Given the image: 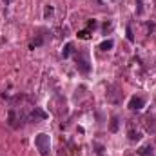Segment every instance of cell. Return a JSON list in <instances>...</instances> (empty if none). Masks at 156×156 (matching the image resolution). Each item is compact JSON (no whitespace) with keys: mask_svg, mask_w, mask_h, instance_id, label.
<instances>
[{"mask_svg":"<svg viewBox=\"0 0 156 156\" xmlns=\"http://www.w3.org/2000/svg\"><path fill=\"white\" fill-rule=\"evenodd\" d=\"M35 145L40 151V156H49V151H51V142H49V136L45 133H40L35 138Z\"/></svg>","mask_w":156,"mask_h":156,"instance_id":"obj_1","label":"cell"},{"mask_svg":"<svg viewBox=\"0 0 156 156\" xmlns=\"http://www.w3.org/2000/svg\"><path fill=\"white\" fill-rule=\"evenodd\" d=\"M76 67L82 73H89L91 71V62H89V56H87L85 51H80L76 55Z\"/></svg>","mask_w":156,"mask_h":156,"instance_id":"obj_2","label":"cell"},{"mask_svg":"<svg viewBox=\"0 0 156 156\" xmlns=\"http://www.w3.org/2000/svg\"><path fill=\"white\" fill-rule=\"evenodd\" d=\"M144 105H145V100L142 96H133L131 102H129V109L131 111H140V109H144Z\"/></svg>","mask_w":156,"mask_h":156,"instance_id":"obj_3","label":"cell"},{"mask_svg":"<svg viewBox=\"0 0 156 156\" xmlns=\"http://www.w3.org/2000/svg\"><path fill=\"white\" fill-rule=\"evenodd\" d=\"M37 118H38V120H45L47 115H45L44 111H40L38 107H35V111H33V115H31V120H37Z\"/></svg>","mask_w":156,"mask_h":156,"instance_id":"obj_4","label":"cell"},{"mask_svg":"<svg viewBox=\"0 0 156 156\" xmlns=\"http://www.w3.org/2000/svg\"><path fill=\"white\" fill-rule=\"evenodd\" d=\"M138 156H153V147H151V145H144V147L138 151Z\"/></svg>","mask_w":156,"mask_h":156,"instance_id":"obj_5","label":"cell"},{"mask_svg":"<svg viewBox=\"0 0 156 156\" xmlns=\"http://www.w3.org/2000/svg\"><path fill=\"white\" fill-rule=\"evenodd\" d=\"M113 45H115L113 40H104V42L100 44V49H102V51H109V49H113Z\"/></svg>","mask_w":156,"mask_h":156,"instance_id":"obj_6","label":"cell"},{"mask_svg":"<svg viewBox=\"0 0 156 156\" xmlns=\"http://www.w3.org/2000/svg\"><path fill=\"white\" fill-rule=\"evenodd\" d=\"M71 51H73V44L69 42V44H66V47H64V51H62V56H64V58H67V56L71 55Z\"/></svg>","mask_w":156,"mask_h":156,"instance_id":"obj_7","label":"cell"},{"mask_svg":"<svg viewBox=\"0 0 156 156\" xmlns=\"http://www.w3.org/2000/svg\"><path fill=\"white\" fill-rule=\"evenodd\" d=\"M129 138L131 140H140L142 138V133L140 131H134V129H129Z\"/></svg>","mask_w":156,"mask_h":156,"instance_id":"obj_8","label":"cell"},{"mask_svg":"<svg viewBox=\"0 0 156 156\" xmlns=\"http://www.w3.org/2000/svg\"><path fill=\"white\" fill-rule=\"evenodd\" d=\"M109 129H111V133H116L118 131V118L116 116L111 118V125H109Z\"/></svg>","mask_w":156,"mask_h":156,"instance_id":"obj_9","label":"cell"},{"mask_svg":"<svg viewBox=\"0 0 156 156\" xmlns=\"http://www.w3.org/2000/svg\"><path fill=\"white\" fill-rule=\"evenodd\" d=\"M78 38L87 40V38H89V31H87V29H85V31H80V33H78Z\"/></svg>","mask_w":156,"mask_h":156,"instance_id":"obj_10","label":"cell"},{"mask_svg":"<svg viewBox=\"0 0 156 156\" xmlns=\"http://www.w3.org/2000/svg\"><path fill=\"white\" fill-rule=\"evenodd\" d=\"M40 44H42V37H38V38L35 40V42H33V44H31V45H29V49H35V47H37V45H40Z\"/></svg>","mask_w":156,"mask_h":156,"instance_id":"obj_11","label":"cell"},{"mask_svg":"<svg viewBox=\"0 0 156 156\" xmlns=\"http://www.w3.org/2000/svg\"><path fill=\"white\" fill-rule=\"evenodd\" d=\"M125 33H127V40H129V42H133V40H134V37H133V31H131V27H127V31H125Z\"/></svg>","mask_w":156,"mask_h":156,"instance_id":"obj_12","label":"cell"},{"mask_svg":"<svg viewBox=\"0 0 156 156\" xmlns=\"http://www.w3.org/2000/svg\"><path fill=\"white\" fill-rule=\"evenodd\" d=\"M96 26H98V24H96V20H89V24H87V27H89V29H96Z\"/></svg>","mask_w":156,"mask_h":156,"instance_id":"obj_13","label":"cell"},{"mask_svg":"<svg viewBox=\"0 0 156 156\" xmlns=\"http://www.w3.org/2000/svg\"><path fill=\"white\" fill-rule=\"evenodd\" d=\"M51 13H53V7H47V9H45V16H49Z\"/></svg>","mask_w":156,"mask_h":156,"instance_id":"obj_14","label":"cell"},{"mask_svg":"<svg viewBox=\"0 0 156 156\" xmlns=\"http://www.w3.org/2000/svg\"><path fill=\"white\" fill-rule=\"evenodd\" d=\"M138 2V13H142V0H136Z\"/></svg>","mask_w":156,"mask_h":156,"instance_id":"obj_15","label":"cell"},{"mask_svg":"<svg viewBox=\"0 0 156 156\" xmlns=\"http://www.w3.org/2000/svg\"><path fill=\"white\" fill-rule=\"evenodd\" d=\"M4 2H5V4H9V2H11V0H4Z\"/></svg>","mask_w":156,"mask_h":156,"instance_id":"obj_16","label":"cell"}]
</instances>
